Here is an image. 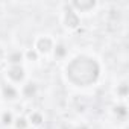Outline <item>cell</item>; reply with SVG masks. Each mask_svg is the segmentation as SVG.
I'll return each instance as SVG.
<instances>
[{"label":"cell","mask_w":129,"mask_h":129,"mask_svg":"<svg viewBox=\"0 0 129 129\" xmlns=\"http://www.w3.org/2000/svg\"><path fill=\"white\" fill-rule=\"evenodd\" d=\"M26 126H27V123H26L24 118H18L17 123H15V127H17V129H24Z\"/></svg>","instance_id":"obj_9"},{"label":"cell","mask_w":129,"mask_h":129,"mask_svg":"<svg viewBox=\"0 0 129 129\" xmlns=\"http://www.w3.org/2000/svg\"><path fill=\"white\" fill-rule=\"evenodd\" d=\"M72 6L73 8H78V9H81V11H87V9H91V8H94L96 6V3L94 2H76V3H72Z\"/></svg>","instance_id":"obj_5"},{"label":"cell","mask_w":129,"mask_h":129,"mask_svg":"<svg viewBox=\"0 0 129 129\" xmlns=\"http://www.w3.org/2000/svg\"><path fill=\"white\" fill-rule=\"evenodd\" d=\"M5 94H6V96L9 94V96H11L9 99H14V97L17 96V91H15L12 87H9V85H8V87H5Z\"/></svg>","instance_id":"obj_6"},{"label":"cell","mask_w":129,"mask_h":129,"mask_svg":"<svg viewBox=\"0 0 129 129\" xmlns=\"http://www.w3.org/2000/svg\"><path fill=\"white\" fill-rule=\"evenodd\" d=\"M55 55L56 56H64V55H66V47H64V46H56V49H55Z\"/></svg>","instance_id":"obj_8"},{"label":"cell","mask_w":129,"mask_h":129,"mask_svg":"<svg viewBox=\"0 0 129 129\" xmlns=\"http://www.w3.org/2000/svg\"><path fill=\"white\" fill-rule=\"evenodd\" d=\"M3 121H5L6 124L11 123V121H12V114H11V112H5V114H3Z\"/></svg>","instance_id":"obj_11"},{"label":"cell","mask_w":129,"mask_h":129,"mask_svg":"<svg viewBox=\"0 0 129 129\" xmlns=\"http://www.w3.org/2000/svg\"><path fill=\"white\" fill-rule=\"evenodd\" d=\"M52 47H53V41H52L49 37H40V38L35 41V49H37V52H40V53H47Z\"/></svg>","instance_id":"obj_2"},{"label":"cell","mask_w":129,"mask_h":129,"mask_svg":"<svg viewBox=\"0 0 129 129\" xmlns=\"http://www.w3.org/2000/svg\"><path fill=\"white\" fill-rule=\"evenodd\" d=\"M11 59H12L11 62H14V66H17V64L20 62V59H21V55H20V53H15V55L11 56Z\"/></svg>","instance_id":"obj_10"},{"label":"cell","mask_w":129,"mask_h":129,"mask_svg":"<svg viewBox=\"0 0 129 129\" xmlns=\"http://www.w3.org/2000/svg\"><path fill=\"white\" fill-rule=\"evenodd\" d=\"M8 78H9L11 81H14V82H20V81H23V78H24V72H23V69H21L20 66H12V67L8 70Z\"/></svg>","instance_id":"obj_3"},{"label":"cell","mask_w":129,"mask_h":129,"mask_svg":"<svg viewBox=\"0 0 129 129\" xmlns=\"http://www.w3.org/2000/svg\"><path fill=\"white\" fill-rule=\"evenodd\" d=\"M66 72H67V78L70 79V82L81 85V87H87L97 81L100 69H99V64L93 58L78 56L72 59Z\"/></svg>","instance_id":"obj_1"},{"label":"cell","mask_w":129,"mask_h":129,"mask_svg":"<svg viewBox=\"0 0 129 129\" xmlns=\"http://www.w3.org/2000/svg\"><path fill=\"white\" fill-rule=\"evenodd\" d=\"M64 21H66V26L69 27H76L79 24V17L75 11H67L66 15H64Z\"/></svg>","instance_id":"obj_4"},{"label":"cell","mask_w":129,"mask_h":129,"mask_svg":"<svg viewBox=\"0 0 129 129\" xmlns=\"http://www.w3.org/2000/svg\"><path fill=\"white\" fill-rule=\"evenodd\" d=\"M41 120H43V118H41V115H40V114H37V112H34V114L30 115V121H32L34 124H40V123H41Z\"/></svg>","instance_id":"obj_7"}]
</instances>
